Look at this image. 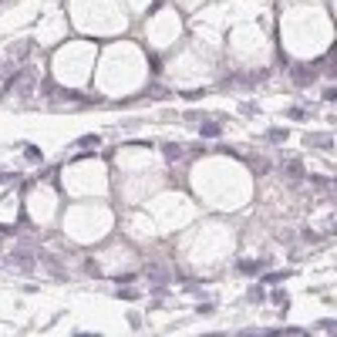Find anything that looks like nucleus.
<instances>
[{"instance_id": "f8f14e48", "label": "nucleus", "mask_w": 337, "mask_h": 337, "mask_svg": "<svg viewBox=\"0 0 337 337\" xmlns=\"http://www.w3.org/2000/svg\"><path fill=\"white\" fill-rule=\"evenodd\" d=\"M78 145H81V148H98V145H101V135H81Z\"/></svg>"}, {"instance_id": "6e6552de", "label": "nucleus", "mask_w": 337, "mask_h": 337, "mask_svg": "<svg viewBox=\"0 0 337 337\" xmlns=\"http://www.w3.org/2000/svg\"><path fill=\"white\" fill-rule=\"evenodd\" d=\"M283 172H287L290 179H300V176H303V165L297 162V158H290V162H283Z\"/></svg>"}, {"instance_id": "20e7f679", "label": "nucleus", "mask_w": 337, "mask_h": 337, "mask_svg": "<svg viewBox=\"0 0 337 337\" xmlns=\"http://www.w3.org/2000/svg\"><path fill=\"white\" fill-rule=\"evenodd\" d=\"M270 267V260L263 257V260H239V273H246V277H253V273H263V270Z\"/></svg>"}, {"instance_id": "f257e3e1", "label": "nucleus", "mask_w": 337, "mask_h": 337, "mask_svg": "<svg viewBox=\"0 0 337 337\" xmlns=\"http://www.w3.org/2000/svg\"><path fill=\"white\" fill-rule=\"evenodd\" d=\"M34 91H37V74L31 67H14V74L4 81V98L7 101H24Z\"/></svg>"}, {"instance_id": "423d86ee", "label": "nucleus", "mask_w": 337, "mask_h": 337, "mask_svg": "<svg viewBox=\"0 0 337 337\" xmlns=\"http://www.w3.org/2000/svg\"><path fill=\"white\" fill-rule=\"evenodd\" d=\"M21 148H24V158H27V162H34V165H41V162H44V152L34 145V142H24Z\"/></svg>"}, {"instance_id": "f03ea898", "label": "nucleus", "mask_w": 337, "mask_h": 337, "mask_svg": "<svg viewBox=\"0 0 337 337\" xmlns=\"http://www.w3.org/2000/svg\"><path fill=\"white\" fill-rule=\"evenodd\" d=\"M7 267L17 270V273H31V270L37 267V257H34L31 249H11V253H7Z\"/></svg>"}, {"instance_id": "aec40b11", "label": "nucleus", "mask_w": 337, "mask_h": 337, "mask_svg": "<svg viewBox=\"0 0 337 337\" xmlns=\"http://www.w3.org/2000/svg\"><path fill=\"white\" fill-rule=\"evenodd\" d=\"M202 95H206V91H186V95H182V98H186V101H199Z\"/></svg>"}, {"instance_id": "412c9836", "label": "nucleus", "mask_w": 337, "mask_h": 337, "mask_svg": "<svg viewBox=\"0 0 337 337\" xmlns=\"http://www.w3.org/2000/svg\"><path fill=\"white\" fill-rule=\"evenodd\" d=\"M85 270H88V273H95V277H98L101 270H98V263H95V260H88V263H85Z\"/></svg>"}, {"instance_id": "6ab92c4d", "label": "nucleus", "mask_w": 337, "mask_h": 337, "mask_svg": "<svg viewBox=\"0 0 337 337\" xmlns=\"http://www.w3.org/2000/svg\"><path fill=\"white\" fill-rule=\"evenodd\" d=\"M337 98V88H334V85H327V88H324V101H334Z\"/></svg>"}, {"instance_id": "4be33fe9", "label": "nucleus", "mask_w": 337, "mask_h": 337, "mask_svg": "<svg viewBox=\"0 0 337 337\" xmlns=\"http://www.w3.org/2000/svg\"><path fill=\"white\" fill-rule=\"evenodd\" d=\"M320 330H337V320H320Z\"/></svg>"}, {"instance_id": "4468645a", "label": "nucleus", "mask_w": 337, "mask_h": 337, "mask_svg": "<svg viewBox=\"0 0 337 337\" xmlns=\"http://www.w3.org/2000/svg\"><path fill=\"white\" fill-rule=\"evenodd\" d=\"M115 297H118V300H138V290H132V287H118Z\"/></svg>"}, {"instance_id": "1a4fd4ad", "label": "nucleus", "mask_w": 337, "mask_h": 337, "mask_svg": "<svg viewBox=\"0 0 337 337\" xmlns=\"http://www.w3.org/2000/svg\"><path fill=\"white\" fill-rule=\"evenodd\" d=\"M270 300L277 303L280 310H287V307H290V297H287V290H273V293H270Z\"/></svg>"}, {"instance_id": "39448f33", "label": "nucleus", "mask_w": 337, "mask_h": 337, "mask_svg": "<svg viewBox=\"0 0 337 337\" xmlns=\"http://www.w3.org/2000/svg\"><path fill=\"white\" fill-rule=\"evenodd\" d=\"M162 155H165V162H182V158H186V145L165 142V145H162Z\"/></svg>"}, {"instance_id": "9d476101", "label": "nucleus", "mask_w": 337, "mask_h": 337, "mask_svg": "<svg viewBox=\"0 0 337 337\" xmlns=\"http://www.w3.org/2000/svg\"><path fill=\"white\" fill-rule=\"evenodd\" d=\"M303 142H307V145H320V148H330V135H307Z\"/></svg>"}, {"instance_id": "2eb2a0df", "label": "nucleus", "mask_w": 337, "mask_h": 337, "mask_svg": "<svg viewBox=\"0 0 337 337\" xmlns=\"http://www.w3.org/2000/svg\"><path fill=\"white\" fill-rule=\"evenodd\" d=\"M287 135H290L287 128H270V132H267V138H270V142H287Z\"/></svg>"}, {"instance_id": "dca6fc26", "label": "nucleus", "mask_w": 337, "mask_h": 337, "mask_svg": "<svg viewBox=\"0 0 337 337\" xmlns=\"http://www.w3.org/2000/svg\"><path fill=\"white\" fill-rule=\"evenodd\" d=\"M213 310H216V307H213V300H199V303H196V314H202V317H209Z\"/></svg>"}, {"instance_id": "5701e85b", "label": "nucleus", "mask_w": 337, "mask_h": 337, "mask_svg": "<svg viewBox=\"0 0 337 337\" xmlns=\"http://www.w3.org/2000/svg\"><path fill=\"white\" fill-rule=\"evenodd\" d=\"M0 7H4V0H0Z\"/></svg>"}, {"instance_id": "7ed1b4c3", "label": "nucleus", "mask_w": 337, "mask_h": 337, "mask_svg": "<svg viewBox=\"0 0 337 337\" xmlns=\"http://www.w3.org/2000/svg\"><path fill=\"white\" fill-rule=\"evenodd\" d=\"M327 61V57H324ZM324 61H317V64H297V67H290V78H293V85H314L317 81V74H320V67H324Z\"/></svg>"}, {"instance_id": "0eeeda50", "label": "nucleus", "mask_w": 337, "mask_h": 337, "mask_svg": "<svg viewBox=\"0 0 337 337\" xmlns=\"http://www.w3.org/2000/svg\"><path fill=\"white\" fill-rule=\"evenodd\" d=\"M199 135H202V138H219V135H223V125H219V122H202L199 125Z\"/></svg>"}, {"instance_id": "a211bd4d", "label": "nucleus", "mask_w": 337, "mask_h": 337, "mask_svg": "<svg viewBox=\"0 0 337 337\" xmlns=\"http://www.w3.org/2000/svg\"><path fill=\"white\" fill-rule=\"evenodd\" d=\"M287 118H293V122H300V118H307V112H303V108H297V105H293V108H287Z\"/></svg>"}, {"instance_id": "9b49d317", "label": "nucleus", "mask_w": 337, "mask_h": 337, "mask_svg": "<svg viewBox=\"0 0 337 337\" xmlns=\"http://www.w3.org/2000/svg\"><path fill=\"white\" fill-rule=\"evenodd\" d=\"M287 277H290V270H277V273H267V277H263V283H270V287H273V283H283Z\"/></svg>"}, {"instance_id": "f3484780", "label": "nucleus", "mask_w": 337, "mask_h": 337, "mask_svg": "<svg viewBox=\"0 0 337 337\" xmlns=\"http://www.w3.org/2000/svg\"><path fill=\"white\" fill-rule=\"evenodd\" d=\"M17 182V172H7V168H0V186H11Z\"/></svg>"}, {"instance_id": "ddd939ff", "label": "nucleus", "mask_w": 337, "mask_h": 337, "mask_svg": "<svg viewBox=\"0 0 337 337\" xmlns=\"http://www.w3.org/2000/svg\"><path fill=\"white\" fill-rule=\"evenodd\" d=\"M263 297H267V290H263V283H253V287L246 290V300H253V303H257V300H263Z\"/></svg>"}]
</instances>
